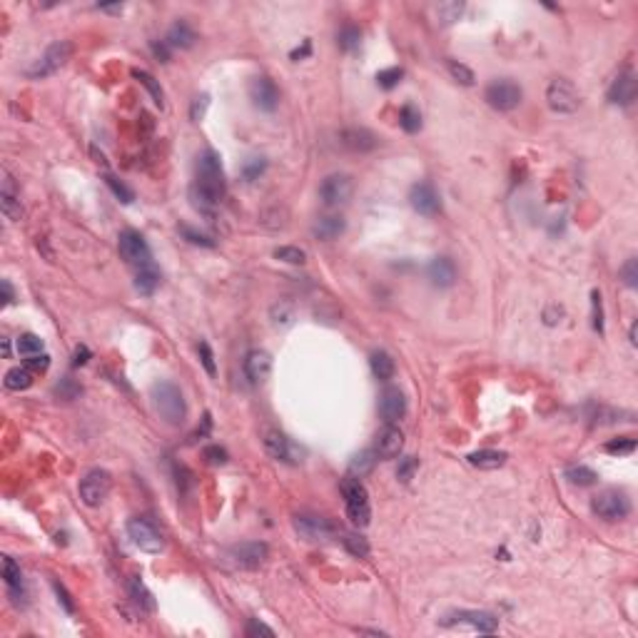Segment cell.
I'll return each instance as SVG.
<instances>
[{"label": "cell", "instance_id": "obj_1", "mask_svg": "<svg viewBox=\"0 0 638 638\" xmlns=\"http://www.w3.org/2000/svg\"><path fill=\"white\" fill-rule=\"evenodd\" d=\"M152 404H155V412L160 414V419H162L165 424L180 426L185 421L187 404L177 384H172V382H158V384H152Z\"/></svg>", "mask_w": 638, "mask_h": 638}, {"label": "cell", "instance_id": "obj_2", "mask_svg": "<svg viewBox=\"0 0 638 638\" xmlns=\"http://www.w3.org/2000/svg\"><path fill=\"white\" fill-rule=\"evenodd\" d=\"M342 494L344 504H347V516L354 526H367L371 519V506H369V494H367V487L357 476H347L342 481Z\"/></svg>", "mask_w": 638, "mask_h": 638}, {"label": "cell", "instance_id": "obj_3", "mask_svg": "<svg viewBox=\"0 0 638 638\" xmlns=\"http://www.w3.org/2000/svg\"><path fill=\"white\" fill-rule=\"evenodd\" d=\"M70 56H73V42L60 40V42H56V45H50V48L28 68V77L40 80V77L53 75V73H58V70L70 60Z\"/></svg>", "mask_w": 638, "mask_h": 638}, {"label": "cell", "instance_id": "obj_4", "mask_svg": "<svg viewBox=\"0 0 638 638\" xmlns=\"http://www.w3.org/2000/svg\"><path fill=\"white\" fill-rule=\"evenodd\" d=\"M546 103H549L551 110L559 112V115H571V112L578 110L581 97H578V90L574 88L571 80L556 77V80L549 83V88H546Z\"/></svg>", "mask_w": 638, "mask_h": 638}, {"label": "cell", "instance_id": "obj_5", "mask_svg": "<svg viewBox=\"0 0 638 638\" xmlns=\"http://www.w3.org/2000/svg\"><path fill=\"white\" fill-rule=\"evenodd\" d=\"M127 536L145 554H160V551L165 549V539L158 531V526L152 522H147V519H143V516L127 522Z\"/></svg>", "mask_w": 638, "mask_h": 638}, {"label": "cell", "instance_id": "obj_6", "mask_svg": "<svg viewBox=\"0 0 638 638\" xmlns=\"http://www.w3.org/2000/svg\"><path fill=\"white\" fill-rule=\"evenodd\" d=\"M110 487H112V479L105 469H90L83 479H80V489H77V491H80V499H83L85 506L95 508L108 499Z\"/></svg>", "mask_w": 638, "mask_h": 638}, {"label": "cell", "instance_id": "obj_7", "mask_svg": "<svg viewBox=\"0 0 638 638\" xmlns=\"http://www.w3.org/2000/svg\"><path fill=\"white\" fill-rule=\"evenodd\" d=\"M591 511H593L598 519H604V522H621V519H626L628 511H631V501L626 499L621 491L609 489V491H601L598 496H593Z\"/></svg>", "mask_w": 638, "mask_h": 638}, {"label": "cell", "instance_id": "obj_8", "mask_svg": "<svg viewBox=\"0 0 638 638\" xmlns=\"http://www.w3.org/2000/svg\"><path fill=\"white\" fill-rule=\"evenodd\" d=\"M227 561L237 569H260L267 561L269 546L265 541H242L227 549Z\"/></svg>", "mask_w": 638, "mask_h": 638}, {"label": "cell", "instance_id": "obj_9", "mask_svg": "<svg viewBox=\"0 0 638 638\" xmlns=\"http://www.w3.org/2000/svg\"><path fill=\"white\" fill-rule=\"evenodd\" d=\"M195 185L205 187L207 193L217 195V197L222 199V195H225V172H222V165H220V158L214 155L212 150H207L202 158H199L197 162V182Z\"/></svg>", "mask_w": 638, "mask_h": 638}, {"label": "cell", "instance_id": "obj_10", "mask_svg": "<svg viewBox=\"0 0 638 638\" xmlns=\"http://www.w3.org/2000/svg\"><path fill=\"white\" fill-rule=\"evenodd\" d=\"M484 97H487V103L494 108V110L499 112H511L519 108V103H522V88L514 83V80H494V83H489L487 93H484Z\"/></svg>", "mask_w": 638, "mask_h": 638}, {"label": "cell", "instance_id": "obj_11", "mask_svg": "<svg viewBox=\"0 0 638 638\" xmlns=\"http://www.w3.org/2000/svg\"><path fill=\"white\" fill-rule=\"evenodd\" d=\"M117 249H120V257H123L127 265H135V267H145L150 265V247L140 232L135 230H125L117 240Z\"/></svg>", "mask_w": 638, "mask_h": 638}, {"label": "cell", "instance_id": "obj_12", "mask_svg": "<svg viewBox=\"0 0 638 638\" xmlns=\"http://www.w3.org/2000/svg\"><path fill=\"white\" fill-rule=\"evenodd\" d=\"M352 190H354V185H352L349 175H330L319 185V199L324 207H339L352 197Z\"/></svg>", "mask_w": 638, "mask_h": 638}, {"label": "cell", "instance_id": "obj_13", "mask_svg": "<svg viewBox=\"0 0 638 638\" xmlns=\"http://www.w3.org/2000/svg\"><path fill=\"white\" fill-rule=\"evenodd\" d=\"M295 531L304 541H327L334 536V526L330 519L317 514H299L295 516Z\"/></svg>", "mask_w": 638, "mask_h": 638}, {"label": "cell", "instance_id": "obj_14", "mask_svg": "<svg viewBox=\"0 0 638 638\" xmlns=\"http://www.w3.org/2000/svg\"><path fill=\"white\" fill-rule=\"evenodd\" d=\"M262 444H265V452L272 456V459L277 461H287V464H297L299 461V456H302V452L297 449L292 441L284 437L282 432H277V429H269L267 434H265V439H262Z\"/></svg>", "mask_w": 638, "mask_h": 638}, {"label": "cell", "instance_id": "obj_15", "mask_svg": "<svg viewBox=\"0 0 638 638\" xmlns=\"http://www.w3.org/2000/svg\"><path fill=\"white\" fill-rule=\"evenodd\" d=\"M269 371H272V357H269V352H265V349L247 352V357H245V377H247L249 384L252 387L265 384L269 379Z\"/></svg>", "mask_w": 638, "mask_h": 638}, {"label": "cell", "instance_id": "obj_16", "mask_svg": "<svg viewBox=\"0 0 638 638\" xmlns=\"http://www.w3.org/2000/svg\"><path fill=\"white\" fill-rule=\"evenodd\" d=\"M249 97H252V103L265 112H272L277 105H280V90H277V85L265 75L254 77L252 83H249Z\"/></svg>", "mask_w": 638, "mask_h": 638}, {"label": "cell", "instance_id": "obj_17", "mask_svg": "<svg viewBox=\"0 0 638 638\" xmlns=\"http://www.w3.org/2000/svg\"><path fill=\"white\" fill-rule=\"evenodd\" d=\"M402 449H404V434H402V429H397L394 424H387L377 434V441H374L377 459H397L399 454H402Z\"/></svg>", "mask_w": 638, "mask_h": 638}, {"label": "cell", "instance_id": "obj_18", "mask_svg": "<svg viewBox=\"0 0 638 638\" xmlns=\"http://www.w3.org/2000/svg\"><path fill=\"white\" fill-rule=\"evenodd\" d=\"M636 93H638L636 75H633L631 70H626V73H621V75H618L616 80L611 83L606 97H609L611 105H621V108H628V105L636 100Z\"/></svg>", "mask_w": 638, "mask_h": 638}, {"label": "cell", "instance_id": "obj_19", "mask_svg": "<svg viewBox=\"0 0 638 638\" xmlns=\"http://www.w3.org/2000/svg\"><path fill=\"white\" fill-rule=\"evenodd\" d=\"M409 202H412L414 210H417L419 214H424V217H434L441 207L439 195H437V190H434L429 182H419V185H414L412 193H409Z\"/></svg>", "mask_w": 638, "mask_h": 638}, {"label": "cell", "instance_id": "obj_20", "mask_svg": "<svg viewBox=\"0 0 638 638\" xmlns=\"http://www.w3.org/2000/svg\"><path fill=\"white\" fill-rule=\"evenodd\" d=\"M0 207H3V214L10 222H18L23 217L21 195L15 190V182L8 170H3V182H0Z\"/></svg>", "mask_w": 638, "mask_h": 638}, {"label": "cell", "instance_id": "obj_21", "mask_svg": "<svg viewBox=\"0 0 638 638\" xmlns=\"http://www.w3.org/2000/svg\"><path fill=\"white\" fill-rule=\"evenodd\" d=\"M379 414H382V419H384L387 424H394V421H399V419L406 414V399H404V391L402 389H387L384 394H382V399H379Z\"/></svg>", "mask_w": 638, "mask_h": 638}, {"label": "cell", "instance_id": "obj_22", "mask_svg": "<svg viewBox=\"0 0 638 638\" xmlns=\"http://www.w3.org/2000/svg\"><path fill=\"white\" fill-rule=\"evenodd\" d=\"M426 275H429L434 287H452L456 282V267L449 257H434L426 267Z\"/></svg>", "mask_w": 638, "mask_h": 638}, {"label": "cell", "instance_id": "obj_23", "mask_svg": "<svg viewBox=\"0 0 638 638\" xmlns=\"http://www.w3.org/2000/svg\"><path fill=\"white\" fill-rule=\"evenodd\" d=\"M377 135L367 127H349L342 132V145L352 152H369L377 147Z\"/></svg>", "mask_w": 638, "mask_h": 638}, {"label": "cell", "instance_id": "obj_24", "mask_svg": "<svg viewBox=\"0 0 638 638\" xmlns=\"http://www.w3.org/2000/svg\"><path fill=\"white\" fill-rule=\"evenodd\" d=\"M454 618H456L459 624L474 626V628L481 633H494L496 628H499L496 616L494 613H487V611H459V613H454Z\"/></svg>", "mask_w": 638, "mask_h": 638}, {"label": "cell", "instance_id": "obj_25", "mask_svg": "<svg viewBox=\"0 0 638 638\" xmlns=\"http://www.w3.org/2000/svg\"><path fill=\"white\" fill-rule=\"evenodd\" d=\"M506 452H499V449H479V452L469 454V464L481 471H494L506 464Z\"/></svg>", "mask_w": 638, "mask_h": 638}, {"label": "cell", "instance_id": "obj_26", "mask_svg": "<svg viewBox=\"0 0 638 638\" xmlns=\"http://www.w3.org/2000/svg\"><path fill=\"white\" fill-rule=\"evenodd\" d=\"M3 578H5V586H8V591H10L13 601L18 604V596H25V589H23V571L10 556H3Z\"/></svg>", "mask_w": 638, "mask_h": 638}, {"label": "cell", "instance_id": "obj_27", "mask_svg": "<svg viewBox=\"0 0 638 638\" xmlns=\"http://www.w3.org/2000/svg\"><path fill=\"white\" fill-rule=\"evenodd\" d=\"M312 232L319 240H334V237H339L344 232V217H339V214H324V217H319L315 222Z\"/></svg>", "mask_w": 638, "mask_h": 638}, {"label": "cell", "instance_id": "obj_28", "mask_svg": "<svg viewBox=\"0 0 638 638\" xmlns=\"http://www.w3.org/2000/svg\"><path fill=\"white\" fill-rule=\"evenodd\" d=\"M195 40H197V35H195V30L190 28L185 21L175 23V25L167 30V38H165V42L170 48H193Z\"/></svg>", "mask_w": 638, "mask_h": 638}, {"label": "cell", "instance_id": "obj_29", "mask_svg": "<svg viewBox=\"0 0 638 638\" xmlns=\"http://www.w3.org/2000/svg\"><path fill=\"white\" fill-rule=\"evenodd\" d=\"M369 367H371V374H374L379 382H389V379L394 377V371H397V364H394V359H391L387 352H374L369 357Z\"/></svg>", "mask_w": 638, "mask_h": 638}, {"label": "cell", "instance_id": "obj_30", "mask_svg": "<svg viewBox=\"0 0 638 638\" xmlns=\"http://www.w3.org/2000/svg\"><path fill=\"white\" fill-rule=\"evenodd\" d=\"M135 287H138L140 295H152L155 289L160 287V272L155 265H145V267H138V275H135Z\"/></svg>", "mask_w": 638, "mask_h": 638}, {"label": "cell", "instance_id": "obj_31", "mask_svg": "<svg viewBox=\"0 0 638 638\" xmlns=\"http://www.w3.org/2000/svg\"><path fill=\"white\" fill-rule=\"evenodd\" d=\"M127 593H130V598L140 606V609L155 611V598H152V593L147 591V586H145L138 576H130V581H127Z\"/></svg>", "mask_w": 638, "mask_h": 638}, {"label": "cell", "instance_id": "obj_32", "mask_svg": "<svg viewBox=\"0 0 638 638\" xmlns=\"http://www.w3.org/2000/svg\"><path fill=\"white\" fill-rule=\"evenodd\" d=\"M374 464H377V454H374V449H364V452L354 454L349 461V474L352 476H357V479H362V476H367V474L374 469Z\"/></svg>", "mask_w": 638, "mask_h": 638}, {"label": "cell", "instance_id": "obj_33", "mask_svg": "<svg viewBox=\"0 0 638 638\" xmlns=\"http://www.w3.org/2000/svg\"><path fill=\"white\" fill-rule=\"evenodd\" d=\"M33 384V371L23 364V367H13V369L5 374V389L10 391H23L28 389V387Z\"/></svg>", "mask_w": 638, "mask_h": 638}, {"label": "cell", "instance_id": "obj_34", "mask_svg": "<svg viewBox=\"0 0 638 638\" xmlns=\"http://www.w3.org/2000/svg\"><path fill=\"white\" fill-rule=\"evenodd\" d=\"M563 476H566V481L574 484V487H593L596 479H598L596 471L589 469V467H583V464H578V467H569Z\"/></svg>", "mask_w": 638, "mask_h": 638}, {"label": "cell", "instance_id": "obj_35", "mask_svg": "<svg viewBox=\"0 0 638 638\" xmlns=\"http://www.w3.org/2000/svg\"><path fill=\"white\" fill-rule=\"evenodd\" d=\"M399 125H402V130L409 132V135H414V132L421 130V112H419V108H414V105H404L402 112H399Z\"/></svg>", "mask_w": 638, "mask_h": 638}, {"label": "cell", "instance_id": "obj_36", "mask_svg": "<svg viewBox=\"0 0 638 638\" xmlns=\"http://www.w3.org/2000/svg\"><path fill=\"white\" fill-rule=\"evenodd\" d=\"M362 42V33H359L357 25H344L339 33H336V45L344 50V53H352V50L359 48Z\"/></svg>", "mask_w": 638, "mask_h": 638}, {"label": "cell", "instance_id": "obj_37", "mask_svg": "<svg viewBox=\"0 0 638 638\" xmlns=\"http://www.w3.org/2000/svg\"><path fill=\"white\" fill-rule=\"evenodd\" d=\"M434 13H437V21L441 23V25H452L454 21H459L461 13H464V3H439V5L434 8Z\"/></svg>", "mask_w": 638, "mask_h": 638}, {"label": "cell", "instance_id": "obj_38", "mask_svg": "<svg viewBox=\"0 0 638 638\" xmlns=\"http://www.w3.org/2000/svg\"><path fill=\"white\" fill-rule=\"evenodd\" d=\"M132 75H135V80H140V83L147 88V93L152 95L155 105H160V108H162V103H165V95H162V88H160L158 80H155V77H152L147 70H132Z\"/></svg>", "mask_w": 638, "mask_h": 638}, {"label": "cell", "instance_id": "obj_39", "mask_svg": "<svg viewBox=\"0 0 638 638\" xmlns=\"http://www.w3.org/2000/svg\"><path fill=\"white\" fill-rule=\"evenodd\" d=\"M342 543H344V549L349 551L352 556H357V559H367V556H369V541H367L364 536H359V534H344Z\"/></svg>", "mask_w": 638, "mask_h": 638}, {"label": "cell", "instance_id": "obj_40", "mask_svg": "<svg viewBox=\"0 0 638 638\" xmlns=\"http://www.w3.org/2000/svg\"><path fill=\"white\" fill-rule=\"evenodd\" d=\"M45 349V342H42L38 334H23L18 339V354L23 357H35V354H42Z\"/></svg>", "mask_w": 638, "mask_h": 638}, {"label": "cell", "instance_id": "obj_41", "mask_svg": "<svg viewBox=\"0 0 638 638\" xmlns=\"http://www.w3.org/2000/svg\"><path fill=\"white\" fill-rule=\"evenodd\" d=\"M105 182H108V187H110L112 193H115V197L120 199V202H125V205H130L132 199H135V193H132L130 187L125 185L123 180H117L115 175H105Z\"/></svg>", "mask_w": 638, "mask_h": 638}, {"label": "cell", "instance_id": "obj_42", "mask_svg": "<svg viewBox=\"0 0 638 638\" xmlns=\"http://www.w3.org/2000/svg\"><path fill=\"white\" fill-rule=\"evenodd\" d=\"M591 324L596 332H604V302H601V292L593 289L591 292Z\"/></svg>", "mask_w": 638, "mask_h": 638}, {"label": "cell", "instance_id": "obj_43", "mask_svg": "<svg viewBox=\"0 0 638 638\" xmlns=\"http://www.w3.org/2000/svg\"><path fill=\"white\" fill-rule=\"evenodd\" d=\"M446 68H449V75L456 80V83L461 85H474V73L464 65V62H456V60H446Z\"/></svg>", "mask_w": 638, "mask_h": 638}, {"label": "cell", "instance_id": "obj_44", "mask_svg": "<svg viewBox=\"0 0 638 638\" xmlns=\"http://www.w3.org/2000/svg\"><path fill=\"white\" fill-rule=\"evenodd\" d=\"M275 257L282 262H287V265H304L307 262V252L299 247H277L275 249Z\"/></svg>", "mask_w": 638, "mask_h": 638}, {"label": "cell", "instance_id": "obj_45", "mask_svg": "<svg viewBox=\"0 0 638 638\" xmlns=\"http://www.w3.org/2000/svg\"><path fill=\"white\" fill-rule=\"evenodd\" d=\"M265 170H267V160L265 158H249L247 162H245V167H242V177L247 180V182H254V180H260V175Z\"/></svg>", "mask_w": 638, "mask_h": 638}, {"label": "cell", "instance_id": "obj_46", "mask_svg": "<svg viewBox=\"0 0 638 638\" xmlns=\"http://www.w3.org/2000/svg\"><path fill=\"white\" fill-rule=\"evenodd\" d=\"M402 77H404V70L402 68H387L377 75V83H379V88L391 90V88H397Z\"/></svg>", "mask_w": 638, "mask_h": 638}, {"label": "cell", "instance_id": "obj_47", "mask_svg": "<svg viewBox=\"0 0 638 638\" xmlns=\"http://www.w3.org/2000/svg\"><path fill=\"white\" fill-rule=\"evenodd\" d=\"M417 469H419V459L417 456H404V459L399 461V469H397V479L399 481H412L414 479V474H417Z\"/></svg>", "mask_w": 638, "mask_h": 638}, {"label": "cell", "instance_id": "obj_48", "mask_svg": "<svg viewBox=\"0 0 638 638\" xmlns=\"http://www.w3.org/2000/svg\"><path fill=\"white\" fill-rule=\"evenodd\" d=\"M609 454H631L636 449V439H628V437H621V439H611L609 444L604 446Z\"/></svg>", "mask_w": 638, "mask_h": 638}, {"label": "cell", "instance_id": "obj_49", "mask_svg": "<svg viewBox=\"0 0 638 638\" xmlns=\"http://www.w3.org/2000/svg\"><path fill=\"white\" fill-rule=\"evenodd\" d=\"M199 359H202V367H205V371L210 374V377H214L217 374V364H214V354L212 349H210V344L207 342H199Z\"/></svg>", "mask_w": 638, "mask_h": 638}, {"label": "cell", "instance_id": "obj_50", "mask_svg": "<svg viewBox=\"0 0 638 638\" xmlns=\"http://www.w3.org/2000/svg\"><path fill=\"white\" fill-rule=\"evenodd\" d=\"M621 280H624L626 287H631V289L638 287V262L636 260H628L624 267H621Z\"/></svg>", "mask_w": 638, "mask_h": 638}, {"label": "cell", "instance_id": "obj_51", "mask_svg": "<svg viewBox=\"0 0 638 638\" xmlns=\"http://www.w3.org/2000/svg\"><path fill=\"white\" fill-rule=\"evenodd\" d=\"M56 394H58L60 399H75L77 394H80V387H77L70 377H62V379H60V384L56 387Z\"/></svg>", "mask_w": 638, "mask_h": 638}, {"label": "cell", "instance_id": "obj_52", "mask_svg": "<svg viewBox=\"0 0 638 638\" xmlns=\"http://www.w3.org/2000/svg\"><path fill=\"white\" fill-rule=\"evenodd\" d=\"M25 367H28L33 374H38V371H45L50 367V357L42 352V354H35V357H28L25 359Z\"/></svg>", "mask_w": 638, "mask_h": 638}, {"label": "cell", "instance_id": "obj_53", "mask_svg": "<svg viewBox=\"0 0 638 638\" xmlns=\"http://www.w3.org/2000/svg\"><path fill=\"white\" fill-rule=\"evenodd\" d=\"M53 589H56L58 601L62 604V609L68 611V613H75V604H73V598H70V593L65 591V586H62V583H58V581H53Z\"/></svg>", "mask_w": 638, "mask_h": 638}, {"label": "cell", "instance_id": "obj_54", "mask_svg": "<svg viewBox=\"0 0 638 638\" xmlns=\"http://www.w3.org/2000/svg\"><path fill=\"white\" fill-rule=\"evenodd\" d=\"M205 459L210 461V464H227V452L222 449V446H207L205 449Z\"/></svg>", "mask_w": 638, "mask_h": 638}, {"label": "cell", "instance_id": "obj_55", "mask_svg": "<svg viewBox=\"0 0 638 638\" xmlns=\"http://www.w3.org/2000/svg\"><path fill=\"white\" fill-rule=\"evenodd\" d=\"M182 234H185L187 240L193 242V245H202V247H212L214 242L210 240V237H205V234L195 232V230H190V227H182Z\"/></svg>", "mask_w": 638, "mask_h": 638}, {"label": "cell", "instance_id": "obj_56", "mask_svg": "<svg viewBox=\"0 0 638 638\" xmlns=\"http://www.w3.org/2000/svg\"><path fill=\"white\" fill-rule=\"evenodd\" d=\"M260 633H262V636H269V638L275 636V631H272L269 626L260 624L257 618H252V621H249V624H247V636H260Z\"/></svg>", "mask_w": 638, "mask_h": 638}, {"label": "cell", "instance_id": "obj_57", "mask_svg": "<svg viewBox=\"0 0 638 638\" xmlns=\"http://www.w3.org/2000/svg\"><path fill=\"white\" fill-rule=\"evenodd\" d=\"M152 53H155L162 62L170 60V45H167V42H152Z\"/></svg>", "mask_w": 638, "mask_h": 638}, {"label": "cell", "instance_id": "obj_58", "mask_svg": "<svg viewBox=\"0 0 638 638\" xmlns=\"http://www.w3.org/2000/svg\"><path fill=\"white\" fill-rule=\"evenodd\" d=\"M88 359H90V349L85 347V344H80L75 349V359H73V364L75 367H83V364H88Z\"/></svg>", "mask_w": 638, "mask_h": 638}, {"label": "cell", "instance_id": "obj_59", "mask_svg": "<svg viewBox=\"0 0 638 638\" xmlns=\"http://www.w3.org/2000/svg\"><path fill=\"white\" fill-rule=\"evenodd\" d=\"M205 108H207V95L197 97L193 105V120H199V117L205 115Z\"/></svg>", "mask_w": 638, "mask_h": 638}, {"label": "cell", "instance_id": "obj_60", "mask_svg": "<svg viewBox=\"0 0 638 638\" xmlns=\"http://www.w3.org/2000/svg\"><path fill=\"white\" fill-rule=\"evenodd\" d=\"M13 299H15V292H13V287H10V282L3 280V304H13Z\"/></svg>", "mask_w": 638, "mask_h": 638}, {"label": "cell", "instance_id": "obj_61", "mask_svg": "<svg viewBox=\"0 0 638 638\" xmlns=\"http://www.w3.org/2000/svg\"><path fill=\"white\" fill-rule=\"evenodd\" d=\"M100 8V13H115V15H120L123 13V5L117 3V5H97Z\"/></svg>", "mask_w": 638, "mask_h": 638}, {"label": "cell", "instance_id": "obj_62", "mask_svg": "<svg viewBox=\"0 0 638 638\" xmlns=\"http://www.w3.org/2000/svg\"><path fill=\"white\" fill-rule=\"evenodd\" d=\"M304 56H309V40H304V48L302 50H295V53H292V60H297V58H304Z\"/></svg>", "mask_w": 638, "mask_h": 638}, {"label": "cell", "instance_id": "obj_63", "mask_svg": "<svg viewBox=\"0 0 638 638\" xmlns=\"http://www.w3.org/2000/svg\"><path fill=\"white\" fill-rule=\"evenodd\" d=\"M636 332H638V324L633 322V324H631V332H628V336H631V344H638V339H636Z\"/></svg>", "mask_w": 638, "mask_h": 638}]
</instances>
